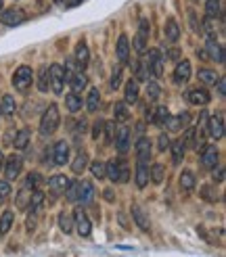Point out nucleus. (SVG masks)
Here are the masks:
<instances>
[{
  "label": "nucleus",
  "mask_w": 226,
  "mask_h": 257,
  "mask_svg": "<svg viewBox=\"0 0 226 257\" xmlns=\"http://www.w3.org/2000/svg\"><path fill=\"white\" fill-rule=\"evenodd\" d=\"M53 161L57 165H65L69 161V143L67 140H59L53 149Z\"/></svg>",
  "instance_id": "dca6fc26"
},
{
  "label": "nucleus",
  "mask_w": 226,
  "mask_h": 257,
  "mask_svg": "<svg viewBox=\"0 0 226 257\" xmlns=\"http://www.w3.org/2000/svg\"><path fill=\"white\" fill-rule=\"evenodd\" d=\"M132 217H134V222L136 226L143 230V232H149L151 230V222H149V217L145 213V209L141 207V205H132Z\"/></svg>",
  "instance_id": "4be33fe9"
},
{
  "label": "nucleus",
  "mask_w": 226,
  "mask_h": 257,
  "mask_svg": "<svg viewBox=\"0 0 226 257\" xmlns=\"http://www.w3.org/2000/svg\"><path fill=\"white\" fill-rule=\"evenodd\" d=\"M195 184H197L195 174H193L191 170H184V172L180 174V188H182L184 192H191V190L195 188Z\"/></svg>",
  "instance_id": "c9c22d12"
},
{
  "label": "nucleus",
  "mask_w": 226,
  "mask_h": 257,
  "mask_svg": "<svg viewBox=\"0 0 226 257\" xmlns=\"http://www.w3.org/2000/svg\"><path fill=\"white\" fill-rule=\"evenodd\" d=\"M109 86H111V90H118V88L122 86V67H118V69H113V73H111V82H109Z\"/></svg>",
  "instance_id": "603ef678"
},
{
  "label": "nucleus",
  "mask_w": 226,
  "mask_h": 257,
  "mask_svg": "<svg viewBox=\"0 0 226 257\" xmlns=\"http://www.w3.org/2000/svg\"><path fill=\"white\" fill-rule=\"evenodd\" d=\"M163 61L166 59L161 57V50H157V48L149 50V59L145 63H147V69H149L151 78H161L163 75Z\"/></svg>",
  "instance_id": "423d86ee"
},
{
  "label": "nucleus",
  "mask_w": 226,
  "mask_h": 257,
  "mask_svg": "<svg viewBox=\"0 0 226 257\" xmlns=\"http://www.w3.org/2000/svg\"><path fill=\"white\" fill-rule=\"evenodd\" d=\"M55 3H65V0H55Z\"/></svg>",
  "instance_id": "0e129e2a"
},
{
  "label": "nucleus",
  "mask_w": 226,
  "mask_h": 257,
  "mask_svg": "<svg viewBox=\"0 0 226 257\" xmlns=\"http://www.w3.org/2000/svg\"><path fill=\"white\" fill-rule=\"evenodd\" d=\"M138 100V82L136 80H128L124 86V102L126 105H134Z\"/></svg>",
  "instance_id": "393cba45"
},
{
  "label": "nucleus",
  "mask_w": 226,
  "mask_h": 257,
  "mask_svg": "<svg viewBox=\"0 0 226 257\" xmlns=\"http://www.w3.org/2000/svg\"><path fill=\"white\" fill-rule=\"evenodd\" d=\"M11 195V182L9 180H0V205H5Z\"/></svg>",
  "instance_id": "8fccbe9b"
},
{
  "label": "nucleus",
  "mask_w": 226,
  "mask_h": 257,
  "mask_svg": "<svg viewBox=\"0 0 226 257\" xmlns=\"http://www.w3.org/2000/svg\"><path fill=\"white\" fill-rule=\"evenodd\" d=\"M149 178L153 180L155 184H159V182H163V178H166V170H163V165L161 163H155L153 168L149 170Z\"/></svg>",
  "instance_id": "c03bdc74"
},
{
  "label": "nucleus",
  "mask_w": 226,
  "mask_h": 257,
  "mask_svg": "<svg viewBox=\"0 0 226 257\" xmlns=\"http://www.w3.org/2000/svg\"><path fill=\"white\" fill-rule=\"evenodd\" d=\"M134 73H136V82H147V80L151 78L145 61H136V63H134Z\"/></svg>",
  "instance_id": "79ce46f5"
},
{
  "label": "nucleus",
  "mask_w": 226,
  "mask_h": 257,
  "mask_svg": "<svg viewBox=\"0 0 226 257\" xmlns=\"http://www.w3.org/2000/svg\"><path fill=\"white\" fill-rule=\"evenodd\" d=\"M188 121H191V115L184 111V113H178V115H170L168 121H166V125H168V130L178 132V130H182V127L188 125Z\"/></svg>",
  "instance_id": "aec40b11"
},
{
  "label": "nucleus",
  "mask_w": 226,
  "mask_h": 257,
  "mask_svg": "<svg viewBox=\"0 0 226 257\" xmlns=\"http://www.w3.org/2000/svg\"><path fill=\"white\" fill-rule=\"evenodd\" d=\"M61 123V115H59V107L57 105H48L40 117V134L42 136H50L57 132V127Z\"/></svg>",
  "instance_id": "f03ea898"
},
{
  "label": "nucleus",
  "mask_w": 226,
  "mask_h": 257,
  "mask_svg": "<svg viewBox=\"0 0 226 257\" xmlns=\"http://www.w3.org/2000/svg\"><path fill=\"white\" fill-rule=\"evenodd\" d=\"M113 119L124 123V121H128L130 119V111H128V105L122 100V102H116V107H113Z\"/></svg>",
  "instance_id": "72a5a7b5"
},
{
  "label": "nucleus",
  "mask_w": 226,
  "mask_h": 257,
  "mask_svg": "<svg viewBox=\"0 0 226 257\" xmlns=\"http://www.w3.org/2000/svg\"><path fill=\"white\" fill-rule=\"evenodd\" d=\"M105 199H107V201H113V192H111L109 188L105 190Z\"/></svg>",
  "instance_id": "680f3d73"
},
{
  "label": "nucleus",
  "mask_w": 226,
  "mask_h": 257,
  "mask_svg": "<svg viewBox=\"0 0 226 257\" xmlns=\"http://www.w3.org/2000/svg\"><path fill=\"white\" fill-rule=\"evenodd\" d=\"M0 117H3V111H0Z\"/></svg>",
  "instance_id": "338daca9"
},
{
  "label": "nucleus",
  "mask_w": 226,
  "mask_h": 257,
  "mask_svg": "<svg viewBox=\"0 0 226 257\" xmlns=\"http://www.w3.org/2000/svg\"><path fill=\"white\" fill-rule=\"evenodd\" d=\"M205 48H207V55H209L211 61L224 63V48H222V44L216 40V36H209V38H207Z\"/></svg>",
  "instance_id": "2eb2a0df"
},
{
  "label": "nucleus",
  "mask_w": 226,
  "mask_h": 257,
  "mask_svg": "<svg viewBox=\"0 0 226 257\" xmlns=\"http://www.w3.org/2000/svg\"><path fill=\"white\" fill-rule=\"evenodd\" d=\"M113 143H116V151L120 155H126V153L130 151V130L128 127H120L113 136Z\"/></svg>",
  "instance_id": "f8f14e48"
},
{
  "label": "nucleus",
  "mask_w": 226,
  "mask_h": 257,
  "mask_svg": "<svg viewBox=\"0 0 226 257\" xmlns=\"http://www.w3.org/2000/svg\"><path fill=\"white\" fill-rule=\"evenodd\" d=\"M207 134L213 140H220L224 136V119L222 115H211L209 121H207Z\"/></svg>",
  "instance_id": "f3484780"
},
{
  "label": "nucleus",
  "mask_w": 226,
  "mask_h": 257,
  "mask_svg": "<svg viewBox=\"0 0 226 257\" xmlns=\"http://www.w3.org/2000/svg\"><path fill=\"white\" fill-rule=\"evenodd\" d=\"M48 75H50V90L55 94H63V88H65V71L61 65H50L48 67Z\"/></svg>",
  "instance_id": "1a4fd4ad"
},
{
  "label": "nucleus",
  "mask_w": 226,
  "mask_h": 257,
  "mask_svg": "<svg viewBox=\"0 0 226 257\" xmlns=\"http://www.w3.org/2000/svg\"><path fill=\"white\" fill-rule=\"evenodd\" d=\"M213 170V182H224V168L222 165H218V170L216 168H211Z\"/></svg>",
  "instance_id": "13d9d810"
},
{
  "label": "nucleus",
  "mask_w": 226,
  "mask_h": 257,
  "mask_svg": "<svg viewBox=\"0 0 226 257\" xmlns=\"http://www.w3.org/2000/svg\"><path fill=\"white\" fill-rule=\"evenodd\" d=\"M78 188H80V182H69V186L65 188V199L71 203L78 201Z\"/></svg>",
  "instance_id": "09e8293b"
},
{
  "label": "nucleus",
  "mask_w": 226,
  "mask_h": 257,
  "mask_svg": "<svg viewBox=\"0 0 226 257\" xmlns=\"http://www.w3.org/2000/svg\"><path fill=\"white\" fill-rule=\"evenodd\" d=\"M3 165H5V155H3V151H0V172H3Z\"/></svg>",
  "instance_id": "e2e57ef3"
},
{
  "label": "nucleus",
  "mask_w": 226,
  "mask_h": 257,
  "mask_svg": "<svg viewBox=\"0 0 226 257\" xmlns=\"http://www.w3.org/2000/svg\"><path fill=\"white\" fill-rule=\"evenodd\" d=\"M42 203H44V192L38 190V188H34V190H32V197H30L28 209L38 215V213H40V209H42Z\"/></svg>",
  "instance_id": "bb28decb"
},
{
  "label": "nucleus",
  "mask_w": 226,
  "mask_h": 257,
  "mask_svg": "<svg viewBox=\"0 0 226 257\" xmlns=\"http://www.w3.org/2000/svg\"><path fill=\"white\" fill-rule=\"evenodd\" d=\"M218 149L216 147H203L201 149V165H203V168H216L218 165Z\"/></svg>",
  "instance_id": "6ab92c4d"
},
{
  "label": "nucleus",
  "mask_w": 226,
  "mask_h": 257,
  "mask_svg": "<svg viewBox=\"0 0 226 257\" xmlns=\"http://www.w3.org/2000/svg\"><path fill=\"white\" fill-rule=\"evenodd\" d=\"M40 184H42V176L38 174V172H30L28 178H25V188H30V190L38 188Z\"/></svg>",
  "instance_id": "de8ad7c7"
},
{
  "label": "nucleus",
  "mask_w": 226,
  "mask_h": 257,
  "mask_svg": "<svg viewBox=\"0 0 226 257\" xmlns=\"http://www.w3.org/2000/svg\"><path fill=\"white\" fill-rule=\"evenodd\" d=\"M25 19H28V15H25L23 9H3V13H0V23L9 25V28H17V25H21Z\"/></svg>",
  "instance_id": "0eeeda50"
},
{
  "label": "nucleus",
  "mask_w": 226,
  "mask_h": 257,
  "mask_svg": "<svg viewBox=\"0 0 226 257\" xmlns=\"http://www.w3.org/2000/svg\"><path fill=\"white\" fill-rule=\"evenodd\" d=\"M86 168H88V155H86L84 151H80L78 155H75V159L71 161V172L80 176V174H84Z\"/></svg>",
  "instance_id": "7c9ffc66"
},
{
  "label": "nucleus",
  "mask_w": 226,
  "mask_h": 257,
  "mask_svg": "<svg viewBox=\"0 0 226 257\" xmlns=\"http://www.w3.org/2000/svg\"><path fill=\"white\" fill-rule=\"evenodd\" d=\"M94 186L92 182H88V180H84V182H80V188H78V201L82 203V207L84 205H90L94 201Z\"/></svg>",
  "instance_id": "a211bd4d"
},
{
  "label": "nucleus",
  "mask_w": 226,
  "mask_h": 257,
  "mask_svg": "<svg viewBox=\"0 0 226 257\" xmlns=\"http://www.w3.org/2000/svg\"><path fill=\"white\" fill-rule=\"evenodd\" d=\"M159 96H161V86L157 82H149L147 80V98L151 102H155V100H159Z\"/></svg>",
  "instance_id": "37998d69"
},
{
  "label": "nucleus",
  "mask_w": 226,
  "mask_h": 257,
  "mask_svg": "<svg viewBox=\"0 0 226 257\" xmlns=\"http://www.w3.org/2000/svg\"><path fill=\"white\" fill-rule=\"evenodd\" d=\"M213 86H218V96H226V80L222 78V75H220V78L216 80V84H213Z\"/></svg>",
  "instance_id": "4d7b16f0"
},
{
  "label": "nucleus",
  "mask_w": 226,
  "mask_h": 257,
  "mask_svg": "<svg viewBox=\"0 0 226 257\" xmlns=\"http://www.w3.org/2000/svg\"><path fill=\"white\" fill-rule=\"evenodd\" d=\"M186 102L188 105H195V107H205L209 105V100H211V94H209V90L203 88V86H197V88H191V90H186V94H184Z\"/></svg>",
  "instance_id": "39448f33"
},
{
  "label": "nucleus",
  "mask_w": 226,
  "mask_h": 257,
  "mask_svg": "<svg viewBox=\"0 0 226 257\" xmlns=\"http://www.w3.org/2000/svg\"><path fill=\"white\" fill-rule=\"evenodd\" d=\"M98 107H100V92H98V88H90L88 98H86V109L90 113H96Z\"/></svg>",
  "instance_id": "473e14b6"
},
{
  "label": "nucleus",
  "mask_w": 226,
  "mask_h": 257,
  "mask_svg": "<svg viewBox=\"0 0 226 257\" xmlns=\"http://www.w3.org/2000/svg\"><path fill=\"white\" fill-rule=\"evenodd\" d=\"M13 222H15V213H13L11 209L3 211V215H0V236H7L9 234Z\"/></svg>",
  "instance_id": "c756f323"
},
{
  "label": "nucleus",
  "mask_w": 226,
  "mask_h": 257,
  "mask_svg": "<svg viewBox=\"0 0 226 257\" xmlns=\"http://www.w3.org/2000/svg\"><path fill=\"white\" fill-rule=\"evenodd\" d=\"M103 125H105V121H103V119L94 121V125H92V138H94V140H98V138H100V134H103Z\"/></svg>",
  "instance_id": "6e6d98bb"
},
{
  "label": "nucleus",
  "mask_w": 226,
  "mask_h": 257,
  "mask_svg": "<svg viewBox=\"0 0 226 257\" xmlns=\"http://www.w3.org/2000/svg\"><path fill=\"white\" fill-rule=\"evenodd\" d=\"M103 132H107V145H111L113 143V136H116V119H113V121H105V125H103Z\"/></svg>",
  "instance_id": "3c124183"
},
{
  "label": "nucleus",
  "mask_w": 226,
  "mask_h": 257,
  "mask_svg": "<svg viewBox=\"0 0 226 257\" xmlns=\"http://www.w3.org/2000/svg\"><path fill=\"white\" fill-rule=\"evenodd\" d=\"M147 184H149V165L136 163V186L145 188Z\"/></svg>",
  "instance_id": "f704fd0d"
},
{
  "label": "nucleus",
  "mask_w": 226,
  "mask_h": 257,
  "mask_svg": "<svg viewBox=\"0 0 226 257\" xmlns=\"http://www.w3.org/2000/svg\"><path fill=\"white\" fill-rule=\"evenodd\" d=\"M197 78H199V82L201 84H205V86H213L216 84V80L220 78V75L213 71V69H199L197 71Z\"/></svg>",
  "instance_id": "e433bc0d"
},
{
  "label": "nucleus",
  "mask_w": 226,
  "mask_h": 257,
  "mask_svg": "<svg viewBox=\"0 0 226 257\" xmlns=\"http://www.w3.org/2000/svg\"><path fill=\"white\" fill-rule=\"evenodd\" d=\"M168 117H170L168 107H157L155 111H151V123H153V125L163 127V125H166V121H168Z\"/></svg>",
  "instance_id": "cd10ccee"
},
{
  "label": "nucleus",
  "mask_w": 226,
  "mask_h": 257,
  "mask_svg": "<svg viewBox=\"0 0 226 257\" xmlns=\"http://www.w3.org/2000/svg\"><path fill=\"white\" fill-rule=\"evenodd\" d=\"M170 149H172V161L180 163L184 159V153H186L184 143H182V140H176V143H170Z\"/></svg>",
  "instance_id": "58836bf2"
},
{
  "label": "nucleus",
  "mask_w": 226,
  "mask_h": 257,
  "mask_svg": "<svg viewBox=\"0 0 226 257\" xmlns=\"http://www.w3.org/2000/svg\"><path fill=\"white\" fill-rule=\"evenodd\" d=\"M116 55H118V61L122 63V65H128V63H130V42H128V36H126V34H122L118 38Z\"/></svg>",
  "instance_id": "ddd939ff"
},
{
  "label": "nucleus",
  "mask_w": 226,
  "mask_h": 257,
  "mask_svg": "<svg viewBox=\"0 0 226 257\" xmlns=\"http://www.w3.org/2000/svg\"><path fill=\"white\" fill-rule=\"evenodd\" d=\"M168 57H170V59H180V53H178V50H170Z\"/></svg>",
  "instance_id": "052dcab7"
},
{
  "label": "nucleus",
  "mask_w": 226,
  "mask_h": 257,
  "mask_svg": "<svg viewBox=\"0 0 226 257\" xmlns=\"http://www.w3.org/2000/svg\"><path fill=\"white\" fill-rule=\"evenodd\" d=\"M105 178L116 184H126L130 180V168L124 159H109L105 163Z\"/></svg>",
  "instance_id": "f257e3e1"
},
{
  "label": "nucleus",
  "mask_w": 226,
  "mask_h": 257,
  "mask_svg": "<svg viewBox=\"0 0 226 257\" xmlns=\"http://www.w3.org/2000/svg\"><path fill=\"white\" fill-rule=\"evenodd\" d=\"M149 34H151V25H149V19L147 17H143L141 19V23H138V32H136V36H134V50L138 55H145L147 50H149Z\"/></svg>",
  "instance_id": "7ed1b4c3"
},
{
  "label": "nucleus",
  "mask_w": 226,
  "mask_h": 257,
  "mask_svg": "<svg viewBox=\"0 0 226 257\" xmlns=\"http://www.w3.org/2000/svg\"><path fill=\"white\" fill-rule=\"evenodd\" d=\"M65 107H67L69 113H78V111L82 109V98L75 94V92L65 94Z\"/></svg>",
  "instance_id": "ea45409f"
},
{
  "label": "nucleus",
  "mask_w": 226,
  "mask_h": 257,
  "mask_svg": "<svg viewBox=\"0 0 226 257\" xmlns=\"http://www.w3.org/2000/svg\"><path fill=\"white\" fill-rule=\"evenodd\" d=\"M73 61L78 63L80 69H86V67H88V63H90V50H88L86 42H78V46H75Z\"/></svg>",
  "instance_id": "412c9836"
},
{
  "label": "nucleus",
  "mask_w": 226,
  "mask_h": 257,
  "mask_svg": "<svg viewBox=\"0 0 226 257\" xmlns=\"http://www.w3.org/2000/svg\"><path fill=\"white\" fill-rule=\"evenodd\" d=\"M73 228L78 230V234L84 236V238L90 236V232H92V224H90V220H88V215L82 207H78L73 211Z\"/></svg>",
  "instance_id": "9d476101"
},
{
  "label": "nucleus",
  "mask_w": 226,
  "mask_h": 257,
  "mask_svg": "<svg viewBox=\"0 0 226 257\" xmlns=\"http://www.w3.org/2000/svg\"><path fill=\"white\" fill-rule=\"evenodd\" d=\"M188 80H191V63H188L186 59L178 61L174 67V82L176 84H186Z\"/></svg>",
  "instance_id": "4468645a"
},
{
  "label": "nucleus",
  "mask_w": 226,
  "mask_h": 257,
  "mask_svg": "<svg viewBox=\"0 0 226 257\" xmlns=\"http://www.w3.org/2000/svg\"><path fill=\"white\" fill-rule=\"evenodd\" d=\"M32 84H34V69L28 67V65L17 67L15 75H13V86H15V90L25 92V90H30Z\"/></svg>",
  "instance_id": "20e7f679"
},
{
  "label": "nucleus",
  "mask_w": 226,
  "mask_h": 257,
  "mask_svg": "<svg viewBox=\"0 0 226 257\" xmlns=\"http://www.w3.org/2000/svg\"><path fill=\"white\" fill-rule=\"evenodd\" d=\"M0 111H3V115H15L17 102H15V98H13L11 94L3 96V100H0Z\"/></svg>",
  "instance_id": "4c0bfd02"
},
{
  "label": "nucleus",
  "mask_w": 226,
  "mask_h": 257,
  "mask_svg": "<svg viewBox=\"0 0 226 257\" xmlns=\"http://www.w3.org/2000/svg\"><path fill=\"white\" fill-rule=\"evenodd\" d=\"M69 182L71 180L67 178V176H63V174H57V176H53L48 180V188L55 192V195H59V192H65V188L69 186Z\"/></svg>",
  "instance_id": "b1692460"
},
{
  "label": "nucleus",
  "mask_w": 226,
  "mask_h": 257,
  "mask_svg": "<svg viewBox=\"0 0 226 257\" xmlns=\"http://www.w3.org/2000/svg\"><path fill=\"white\" fill-rule=\"evenodd\" d=\"M205 13H207L209 19L222 15L220 13V0H205Z\"/></svg>",
  "instance_id": "49530a36"
},
{
  "label": "nucleus",
  "mask_w": 226,
  "mask_h": 257,
  "mask_svg": "<svg viewBox=\"0 0 226 257\" xmlns=\"http://www.w3.org/2000/svg\"><path fill=\"white\" fill-rule=\"evenodd\" d=\"M21 168H23V159H21L19 155H15V153H13L11 157L5 159L3 170H5V176H7L9 182H11V180H15V178L21 174Z\"/></svg>",
  "instance_id": "9b49d317"
},
{
  "label": "nucleus",
  "mask_w": 226,
  "mask_h": 257,
  "mask_svg": "<svg viewBox=\"0 0 226 257\" xmlns=\"http://www.w3.org/2000/svg\"><path fill=\"white\" fill-rule=\"evenodd\" d=\"M67 84L71 86V92H75V94H80V92H84L86 90V86H88V78L82 73V69L80 71H75L71 78L67 80Z\"/></svg>",
  "instance_id": "5701e85b"
},
{
  "label": "nucleus",
  "mask_w": 226,
  "mask_h": 257,
  "mask_svg": "<svg viewBox=\"0 0 226 257\" xmlns=\"http://www.w3.org/2000/svg\"><path fill=\"white\" fill-rule=\"evenodd\" d=\"M153 143H151V138L147 136H141L136 140V147H134V153H136V163H145L149 165L151 161V153H153V147H151Z\"/></svg>",
  "instance_id": "6e6552de"
},
{
  "label": "nucleus",
  "mask_w": 226,
  "mask_h": 257,
  "mask_svg": "<svg viewBox=\"0 0 226 257\" xmlns=\"http://www.w3.org/2000/svg\"><path fill=\"white\" fill-rule=\"evenodd\" d=\"M59 228H61L65 234H71V232H73V217H71L69 213H65V211H61V213H59Z\"/></svg>",
  "instance_id": "a19ab883"
},
{
  "label": "nucleus",
  "mask_w": 226,
  "mask_h": 257,
  "mask_svg": "<svg viewBox=\"0 0 226 257\" xmlns=\"http://www.w3.org/2000/svg\"><path fill=\"white\" fill-rule=\"evenodd\" d=\"M157 149H159V151L170 149V136H168L166 132H161V134L157 136Z\"/></svg>",
  "instance_id": "5fc2aeb1"
},
{
  "label": "nucleus",
  "mask_w": 226,
  "mask_h": 257,
  "mask_svg": "<svg viewBox=\"0 0 226 257\" xmlns=\"http://www.w3.org/2000/svg\"><path fill=\"white\" fill-rule=\"evenodd\" d=\"M30 197H32V190L30 188H21L19 195H17V209H25L30 205Z\"/></svg>",
  "instance_id": "a18cd8bd"
},
{
  "label": "nucleus",
  "mask_w": 226,
  "mask_h": 257,
  "mask_svg": "<svg viewBox=\"0 0 226 257\" xmlns=\"http://www.w3.org/2000/svg\"><path fill=\"white\" fill-rule=\"evenodd\" d=\"M0 11H3V0H0Z\"/></svg>",
  "instance_id": "69168bd1"
},
{
  "label": "nucleus",
  "mask_w": 226,
  "mask_h": 257,
  "mask_svg": "<svg viewBox=\"0 0 226 257\" xmlns=\"http://www.w3.org/2000/svg\"><path fill=\"white\" fill-rule=\"evenodd\" d=\"M28 145H30V130L28 127H21V130L15 134L13 147H15L17 151H23V149H28Z\"/></svg>",
  "instance_id": "2f4dec72"
},
{
  "label": "nucleus",
  "mask_w": 226,
  "mask_h": 257,
  "mask_svg": "<svg viewBox=\"0 0 226 257\" xmlns=\"http://www.w3.org/2000/svg\"><path fill=\"white\" fill-rule=\"evenodd\" d=\"M36 80V78H34ZM36 86L40 92H48L50 88V75H48V65H42L40 71H38V80H36Z\"/></svg>",
  "instance_id": "c85d7f7f"
},
{
  "label": "nucleus",
  "mask_w": 226,
  "mask_h": 257,
  "mask_svg": "<svg viewBox=\"0 0 226 257\" xmlns=\"http://www.w3.org/2000/svg\"><path fill=\"white\" fill-rule=\"evenodd\" d=\"M92 176L98 178V180H103L105 178V163L103 161H92Z\"/></svg>",
  "instance_id": "864d4df0"
},
{
  "label": "nucleus",
  "mask_w": 226,
  "mask_h": 257,
  "mask_svg": "<svg viewBox=\"0 0 226 257\" xmlns=\"http://www.w3.org/2000/svg\"><path fill=\"white\" fill-rule=\"evenodd\" d=\"M82 3H84V0H65V3H63V5H65V9H73V7L82 5Z\"/></svg>",
  "instance_id": "bf43d9fd"
},
{
  "label": "nucleus",
  "mask_w": 226,
  "mask_h": 257,
  "mask_svg": "<svg viewBox=\"0 0 226 257\" xmlns=\"http://www.w3.org/2000/svg\"><path fill=\"white\" fill-rule=\"evenodd\" d=\"M163 36H166V40L168 42H178V38H180V28H178V23H176L174 17H170L166 21V28H163Z\"/></svg>",
  "instance_id": "a878e982"
}]
</instances>
